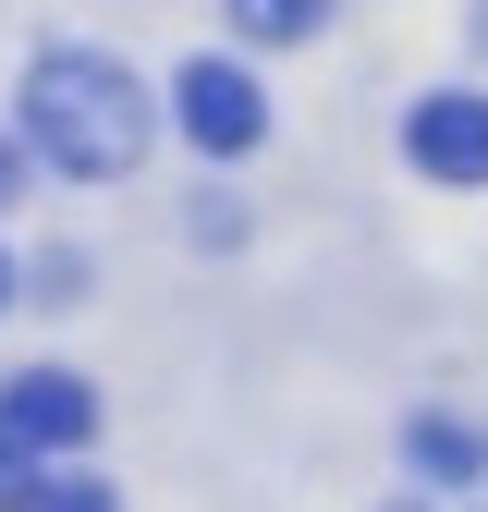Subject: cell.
Segmentation results:
<instances>
[{
    "label": "cell",
    "mask_w": 488,
    "mask_h": 512,
    "mask_svg": "<svg viewBox=\"0 0 488 512\" xmlns=\"http://www.w3.org/2000/svg\"><path fill=\"white\" fill-rule=\"evenodd\" d=\"M25 135H37L49 171L110 183V171L147 159V86L122 74V61H98V49H49L25 74Z\"/></svg>",
    "instance_id": "1"
},
{
    "label": "cell",
    "mask_w": 488,
    "mask_h": 512,
    "mask_svg": "<svg viewBox=\"0 0 488 512\" xmlns=\"http://www.w3.org/2000/svg\"><path fill=\"white\" fill-rule=\"evenodd\" d=\"M171 110H183V135H196L208 159H244L269 135V98H257V74H244V61H196V74L171 86Z\"/></svg>",
    "instance_id": "2"
},
{
    "label": "cell",
    "mask_w": 488,
    "mask_h": 512,
    "mask_svg": "<svg viewBox=\"0 0 488 512\" xmlns=\"http://www.w3.org/2000/svg\"><path fill=\"white\" fill-rule=\"evenodd\" d=\"M0 439H13V452H74V439H98V391L61 378V366H37V378L0 391Z\"/></svg>",
    "instance_id": "3"
},
{
    "label": "cell",
    "mask_w": 488,
    "mask_h": 512,
    "mask_svg": "<svg viewBox=\"0 0 488 512\" xmlns=\"http://www.w3.org/2000/svg\"><path fill=\"white\" fill-rule=\"evenodd\" d=\"M403 159L427 171V183H488V98H415V122H403Z\"/></svg>",
    "instance_id": "4"
},
{
    "label": "cell",
    "mask_w": 488,
    "mask_h": 512,
    "mask_svg": "<svg viewBox=\"0 0 488 512\" xmlns=\"http://www.w3.org/2000/svg\"><path fill=\"white\" fill-rule=\"evenodd\" d=\"M403 464H415L427 488H476V476H488V427H464V415H415V427H403Z\"/></svg>",
    "instance_id": "5"
},
{
    "label": "cell",
    "mask_w": 488,
    "mask_h": 512,
    "mask_svg": "<svg viewBox=\"0 0 488 512\" xmlns=\"http://www.w3.org/2000/svg\"><path fill=\"white\" fill-rule=\"evenodd\" d=\"M232 25L257 37V49H293L305 25H318V0H232Z\"/></svg>",
    "instance_id": "6"
},
{
    "label": "cell",
    "mask_w": 488,
    "mask_h": 512,
    "mask_svg": "<svg viewBox=\"0 0 488 512\" xmlns=\"http://www.w3.org/2000/svg\"><path fill=\"white\" fill-rule=\"evenodd\" d=\"M25 512H122V488H98V476H37Z\"/></svg>",
    "instance_id": "7"
},
{
    "label": "cell",
    "mask_w": 488,
    "mask_h": 512,
    "mask_svg": "<svg viewBox=\"0 0 488 512\" xmlns=\"http://www.w3.org/2000/svg\"><path fill=\"white\" fill-rule=\"evenodd\" d=\"M0 305H13V256H0Z\"/></svg>",
    "instance_id": "8"
},
{
    "label": "cell",
    "mask_w": 488,
    "mask_h": 512,
    "mask_svg": "<svg viewBox=\"0 0 488 512\" xmlns=\"http://www.w3.org/2000/svg\"><path fill=\"white\" fill-rule=\"evenodd\" d=\"M0 196H13V159H0Z\"/></svg>",
    "instance_id": "9"
},
{
    "label": "cell",
    "mask_w": 488,
    "mask_h": 512,
    "mask_svg": "<svg viewBox=\"0 0 488 512\" xmlns=\"http://www.w3.org/2000/svg\"><path fill=\"white\" fill-rule=\"evenodd\" d=\"M391 512H427V500H391Z\"/></svg>",
    "instance_id": "10"
}]
</instances>
